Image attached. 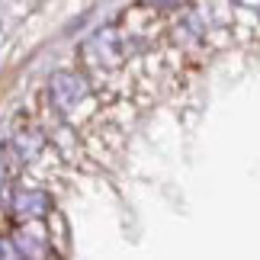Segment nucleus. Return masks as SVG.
<instances>
[{"instance_id": "nucleus-1", "label": "nucleus", "mask_w": 260, "mask_h": 260, "mask_svg": "<svg viewBox=\"0 0 260 260\" xmlns=\"http://www.w3.org/2000/svg\"><path fill=\"white\" fill-rule=\"evenodd\" d=\"M45 100H48V113L55 119H61L68 125H81L93 116L96 109V96L93 87L84 74L77 71H58L52 74V81L45 87Z\"/></svg>"}, {"instance_id": "nucleus-2", "label": "nucleus", "mask_w": 260, "mask_h": 260, "mask_svg": "<svg viewBox=\"0 0 260 260\" xmlns=\"http://www.w3.org/2000/svg\"><path fill=\"white\" fill-rule=\"evenodd\" d=\"M4 215L10 218L13 225H23V222H39V218H48L52 212V196L45 193L42 186L36 183H19V180H10L4 183Z\"/></svg>"}]
</instances>
